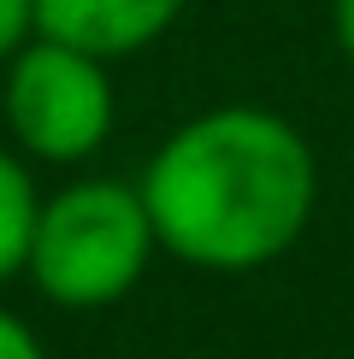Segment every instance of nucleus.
Here are the masks:
<instances>
[{
    "label": "nucleus",
    "mask_w": 354,
    "mask_h": 359,
    "mask_svg": "<svg viewBox=\"0 0 354 359\" xmlns=\"http://www.w3.org/2000/svg\"><path fill=\"white\" fill-rule=\"evenodd\" d=\"M154 236L201 271H260L301 242L319 201L307 136L266 107H213L177 124L142 177Z\"/></svg>",
    "instance_id": "f257e3e1"
},
{
    "label": "nucleus",
    "mask_w": 354,
    "mask_h": 359,
    "mask_svg": "<svg viewBox=\"0 0 354 359\" xmlns=\"http://www.w3.org/2000/svg\"><path fill=\"white\" fill-rule=\"evenodd\" d=\"M154 248L159 236H154L142 189L95 177V183H71L53 201H41L24 271L36 277V289L53 306L95 312L136 289Z\"/></svg>",
    "instance_id": "f03ea898"
},
{
    "label": "nucleus",
    "mask_w": 354,
    "mask_h": 359,
    "mask_svg": "<svg viewBox=\"0 0 354 359\" xmlns=\"http://www.w3.org/2000/svg\"><path fill=\"white\" fill-rule=\"evenodd\" d=\"M6 130L24 154L48 165H77L112 136V77L107 59L29 36L6 59Z\"/></svg>",
    "instance_id": "7ed1b4c3"
},
{
    "label": "nucleus",
    "mask_w": 354,
    "mask_h": 359,
    "mask_svg": "<svg viewBox=\"0 0 354 359\" xmlns=\"http://www.w3.org/2000/svg\"><path fill=\"white\" fill-rule=\"evenodd\" d=\"M189 0H29L36 12V36L83 48L95 59H124L154 48L166 29L183 18Z\"/></svg>",
    "instance_id": "20e7f679"
},
{
    "label": "nucleus",
    "mask_w": 354,
    "mask_h": 359,
    "mask_svg": "<svg viewBox=\"0 0 354 359\" xmlns=\"http://www.w3.org/2000/svg\"><path fill=\"white\" fill-rule=\"evenodd\" d=\"M36 218H41V201H36V183H29L24 159L12 147H0V283L29 265Z\"/></svg>",
    "instance_id": "39448f33"
},
{
    "label": "nucleus",
    "mask_w": 354,
    "mask_h": 359,
    "mask_svg": "<svg viewBox=\"0 0 354 359\" xmlns=\"http://www.w3.org/2000/svg\"><path fill=\"white\" fill-rule=\"evenodd\" d=\"M29 36H36V12H29V0H0V65L24 48Z\"/></svg>",
    "instance_id": "423d86ee"
},
{
    "label": "nucleus",
    "mask_w": 354,
    "mask_h": 359,
    "mask_svg": "<svg viewBox=\"0 0 354 359\" xmlns=\"http://www.w3.org/2000/svg\"><path fill=\"white\" fill-rule=\"evenodd\" d=\"M0 359H48L41 341H36V330H29L24 318H12L6 306H0Z\"/></svg>",
    "instance_id": "0eeeda50"
},
{
    "label": "nucleus",
    "mask_w": 354,
    "mask_h": 359,
    "mask_svg": "<svg viewBox=\"0 0 354 359\" xmlns=\"http://www.w3.org/2000/svg\"><path fill=\"white\" fill-rule=\"evenodd\" d=\"M331 29H336V48L354 59V0H331Z\"/></svg>",
    "instance_id": "6e6552de"
}]
</instances>
